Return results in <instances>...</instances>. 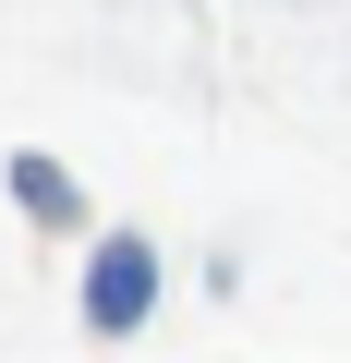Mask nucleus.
<instances>
[{
  "instance_id": "f257e3e1",
  "label": "nucleus",
  "mask_w": 351,
  "mask_h": 363,
  "mask_svg": "<svg viewBox=\"0 0 351 363\" xmlns=\"http://www.w3.org/2000/svg\"><path fill=\"white\" fill-rule=\"evenodd\" d=\"M145 303H157V255H145V242H109V255H97V279H85V315H97L109 339H133V327H145Z\"/></svg>"
},
{
  "instance_id": "f03ea898",
  "label": "nucleus",
  "mask_w": 351,
  "mask_h": 363,
  "mask_svg": "<svg viewBox=\"0 0 351 363\" xmlns=\"http://www.w3.org/2000/svg\"><path fill=\"white\" fill-rule=\"evenodd\" d=\"M13 194H25V206H37V218H73V182H61V169H49V157H13Z\"/></svg>"
}]
</instances>
